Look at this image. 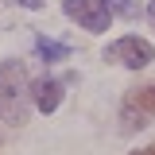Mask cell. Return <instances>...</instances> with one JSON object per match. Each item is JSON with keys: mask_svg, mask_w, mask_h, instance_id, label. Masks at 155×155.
Instances as JSON below:
<instances>
[{"mask_svg": "<svg viewBox=\"0 0 155 155\" xmlns=\"http://www.w3.org/2000/svg\"><path fill=\"white\" fill-rule=\"evenodd\" d=\"M147 19H151V27H155V0L147 4Z\"/></svg>", "mask_w": 155, "mask_h": 155, "instance_id": "8", "label": "cell"}, {"mask_svg": "<svg viewBox=\"0 0 155 155\" xmlns=\"http://www.w3.org/2000/svg\"><path fill=\"white\" fill-rule=\"evenodd\" d=\"M16 4H23V8H31V12H35V8H43V0H16Z\"/></svg>", "mask_w": 155, "mask_h": 155, "instance_id": "7", "label": "cell"}, {"mask_svg": "<svg viewBox=\"0 0 155 155\" xmlns=\"http://www.w3.org/2000/svg\"><path fill=\"white\" fill-rule=\"evenodd\" d=\"M132 155H155V143H151V147H143V151H132Z\"/></svg>", "mask_w": 155, "mask_h": 155, "instance_id": "9", "label": "cell"}, {"mask_svg": "<svg viewBox=\"0 0 155 155\" xmlns=\"http://www.w3.org/2000/svg\"><path fill=\"white\" fill-rule=\"evenodd\" d=\"M31 85L19 62H0V120L4 124H23L27 105H31Z\"/></svg>", "mask_w": 155, "mask_h": 155, "instance_id": "1", "label": "cell"}, {"mask_svg": "<svg viewBox=\"0 0 155 155\" xmlns=\"http://www.w3.org/2000/svg\"><path fill=\"white\" fill-rule=\"evenodd\" d=\"M105 58L128 66V70H143V66L155 62V47L147 43V39H140V35H124V39H116V43L105 47Z\"/></svg>", "mask_w": 155, "mask_h": 155, "instance_id": "2", "label": "cell"}, {"mask_svg": "<svg viewBox=\"0 0 155 155\" xmlns=\"http://www.w3.org/2000/svg\"><path fill=\"white\" fill-rule=\"evenodd\" d=\"M35 51H39V58H47V62L70 58V47H66V43H51V39H35Z\"/></svg>", "mask_w": 155, "mask_h": 155, "instance_id": "6", "label": "cell"}, {"mask_svg": "<svg viewBox=\"0 0 155 155\" xmlns=\"http://www.w3.org/2000/svg\"><path fill=\"white\" fill-rule=\"evenodd\" d=\"M62 12L78 19L85 31H109V23H113L109 0H62Z\"/></svg>", "mask_w": 155, "mask_h": 155, "instance_id": "3", "label": "cell"}, {"mask_svg": "<svg viewBox=\"0 0 155 155\" xmlns=\"http://www.w3.org/2000/svg\"><path fill=\"white\" fill-rule=\"evenodd\" d=\"M124 109H128V113H140V116H151V113H155V81H151V85L132 89L128 101H124Z\"/></svg>", "mask_w": 155, "mask_h": 155, "instance_id": "5", "label": "cell"}, {"mask_svg": "<svg viewBox=\"0 0 155 155\" xmlns=\"http://www.w3.org/2000/svg\"><path fill=\"white\" fill-rule=\"evenodd\" d=\"M31 97H35V105L43 113H54L58 101H62V81L58 78H39L35 85H31Z\"/></svg>", "mask_w": 155, "mask_h": 155, "instance_id": "4", "label": "cell"}]
</instances>
